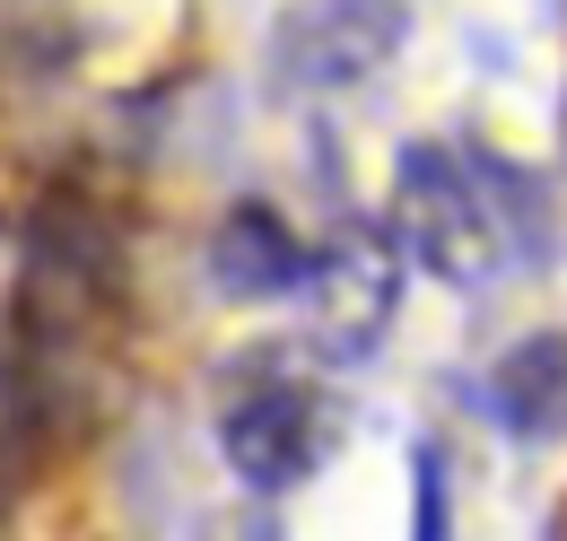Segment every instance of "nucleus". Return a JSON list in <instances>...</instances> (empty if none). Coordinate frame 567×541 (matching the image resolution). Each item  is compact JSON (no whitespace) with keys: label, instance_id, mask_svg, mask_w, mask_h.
<instances>
[{"label":"nucleus","instance_id":"423d86ee","mask_svg":"<svg viewBox=\"0 0 567 541\" xmlns=\"http://www.w3.org/2000/svg\"><path fill=\"white\" fill-rule=\"evenodd\" d=\"M411 541H445V463L420 446V463H411Z\"/></svg>","mask_w":567,"mask_h":541},{"label":"nucleus","instance_id":"20e7f679","mask_svg":"<svg viewBox=\"0 0 567 541\" xmlns=\"http://www.w3.org/2000/svg\"><path fill=\"white\" fill-rule=\"evenodd\" d=\"M210 270H218L227 297H288V288L315 279V254L288 236L280 210L245 202V210H227V227H218V245H210Z\"/></svg>","mask_w":567,"mask_h":541},{"label":"nucleus","instance_id":"7ed1b4c3","mask_svg":"<svg viewBox=\"0 0 567 541\" xmlns=\"http://www.w3.org/2000/svg\"><path fill=\"white\" fill-rule=\"evenodd\" d=\"M218 446H227L236 480H254V489H297V480L315 472V455H323L315 394H306V385H262V394H245V402L227 410Z\"/></svg>","mask_w":567,"mask_h":541},{"label":"nucleus","instance_id":"39448f33","mask_svg":"<svg viewBox=\"0 0 567 541\" xmlns=\"http://www.w3.org/2000/svg\"><path fill=\"white\" fill-rule=\"evenodd\" d=\"M489 410H497V428H515V437H550L567 419V340L542 333L524 349H506L489 376Z\"/></svg>","mask_w":567,"mask_h":541},{"label":"nucleus","instance_id":"f257e3e1","mask_svg":"<svg viewBox=\"0 0 567 541\" xmlns=\"http://www.w3.org/2000/svg\"><path fill=\"white\" fill-rule=\"evenodd\" d=\"M489 175L472 166H454L445 149H402V193H393V218H402V245L420 254L427 270H445V279H481L497 263V227H489V202L481 193Z\"/></svg>","mask_w":567,"mask_h":541},{"label":"nucleus","instance_id":"f03ea898","mask_svg":"<svg viewBox=\"0 0 567 541\" xmlns=\"http://www.w3.org/2000/svg\"><path fill=\"white\" fill-rule=\"evenodd\" d=\"M402 35H411L402 0H297L271 27V70L288 88H358L402 53Z\"/></svg>","mask_w":567,"mask_h":541}]
</instances>
